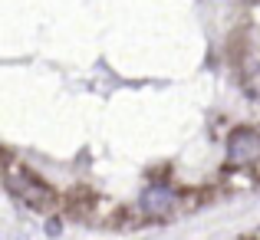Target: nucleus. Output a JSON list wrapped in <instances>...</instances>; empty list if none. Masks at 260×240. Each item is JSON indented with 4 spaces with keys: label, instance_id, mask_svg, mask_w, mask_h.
Masks as SVG:
<instances>
[{
    "label": "nucleus",
    "instance_id": "nucleus-1",
    "mask_svg": "<svg viewBox=\"0 0 260 240\" xmlns=\"http://www.w3.org/2000/svg\"><path fill=\"white\" fill-rule=\"evenodd\" d=\"M7 188L17 197H23L30 208H46V204L53 201V191L46 188V184H40L33 175H10L7 178Z\"/></svg>",
    "mask_w": 260,
    "mask_h": 240
},
{
    "label": "nucleus",
    "instance_id": "nucleus-2",
    "mask_svg": "<svg viewBox=\"0 0 260 240\" xmlns=\"http://www.w3.org/2000/svg\"><path fill=\"white\" fill-rule=\"evenodd\" d=\"M260 158V132L254 128H241L228 139V161L231 164H250Z\"/></svg>",
    "mask_w": 260,
    "mask_h": 240
},
{
    "label": "nucleus",
    "instance_id": "nucleus-3",
    "mask_svg": "<svg viewBox=\"0 0 260 240\" xmlns=\"http://www.w3.org/2000/svg\"><path fill=\"white\" fill-rule=\"evenodd\" d=\"M172 204H175V194L168 188H148L145 194H142V208H145L148 214H165Z\"/></svg>",
    "mask_w": 260,
    "mask_h": 240
},
{
    "label": "nucleus",
    "instance_id": "nucleus-4",
    "mask_svg": "<svg viewBox=\"0 0 260 240\" xmlns=\"http://www.w3.org/2000/svg\"><path fill=\"white\" fill-rule=\"evenodd\" d=\"M46 234H50V237L63 234V224H59V221H50V224H46Z\"/></svg>",
    "mask_w": 260,
    "mask_h": 240
}]
</instances>
